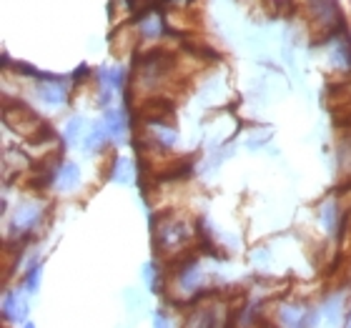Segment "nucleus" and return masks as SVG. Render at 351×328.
Here are the masks:
<instances>
[{"label":"nucleus","mask_w":351,"mask_h":328,"mask_svg":"<svg viewBox=\"0 0 351 328\" xmlns=\"http://www.w3.org/2000/svg\"><path fill=\"white\" fill-rule=\"evenodd\" d=\"M38 286H40V266H30L28 276H25V293H36Z\"/></svg>","instance_id":"7ed1b4c3"},{"label":"nucleus","mask_w":351,"mask_h":328,"mask_svg":"<svg viewBox=\"0 0 351 328\" xmlns=\"http://www.w3.org/2000/svg\"><path fill=\"white\" fill-rule=\"evenodd\" d=\"M3 318L8 323H13V326H18V323L28 318V301H25V296L21 291L5 293V299H3Z\"/></svg>","instance_id":"f03ea898"},{"label":"nucleus","mask_w":351,"mask_h":328,"mask_svg":"<svg viewBox=\"0 0 351 328\" xmlns=\"http://www.w3.org/2000/svg\"><path fill=\"white\" fill-rule=\"evenodd\" d=\"M183 328H226V311L219 303L198 306L186 316Z\"/></svg>","instance_id":"f257e3e1"},{"label":"nucleus","mask_w":351,"mask_h":328,"mask_svg":"<svg viewBox=\"0 0 351 328\" xmlns=\"http://www.w3.org/2000/svg\"><path fill=\"white\" fill-rule=\"evenodd\" d=\"M25 328H36V326H33V323H25Z\"/></svg>","instance_id":"39448f33"},{"label":"nucleus","mask_w":351,"mask_h":328,"mask_svg":"<svg viewBox=\"0 0 351 328\" xmlns=\"http://www.w3.org/2000/svg\"><path fill=\"white\" fill-rule=\"evenodd\" d=\"M154 328H171V326H169V321H166V316H163V314H156Z\"/></svg>","instance_id":"20e7f679"}]
</instances>
